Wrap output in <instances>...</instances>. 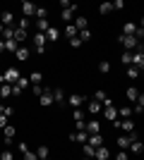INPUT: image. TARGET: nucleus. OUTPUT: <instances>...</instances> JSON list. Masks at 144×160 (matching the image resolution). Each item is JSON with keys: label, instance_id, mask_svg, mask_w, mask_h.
<instances>
[{"label": "nucleus", "instance_id": "4be33fe9", "mask_svg": "<svg viewBox=\"0 0 144 160\" xmlns=\"http://www.w3.org/2000/svg\"><path fill=\"white\" fill-rule=\"evenodd\" d=\"M51 93H53V103H58V105H62V100H65V93H62V88H53Z\"/></svg>", "mask_w": 144, "mask_h": 160}, {"label": "nucleus", "instance_id": "f03ea898", "mask_svg": "<svg viewBox=\"0 0 144 160\" xmlns=\"http://www.w3.org/2000/svg\"><path fill=\"white\" fill-rule=\"evenodd\" d=\"M17 79H19V72H17L14 67H10V69H5V74L0 77V84H14Z\"/></svg>", "mask_w": 144, "mask_h": 160}, {"label": "nucleus", "instance_id": "13d9d810", "mask_svg": "<svg viewBox=\"0 0 144 160\" xmlns=\"http://www.w3.org/2000/svg\"><path fill=\"white\" fill-rule=\"evenodd\" d=\"M0 108H3V98H0Z\"/></svg>", "mask_w": 144, "mask_h": 160}, {"label": "nucleus", "instance_id": "f8f14e48", "mask_svg": "<svg viewBox=\"0 0 144 160\" xmlns=\"http://www.w3.org/2000/svg\"><path fill=\"white\" fill-rule=\"evenodd\" d=\"M132 103H135V108H132V115H142V110H144V96L139 93L137 100H132Z\"/></svg>", "mask_w": 144, "mask_h": 160}, {"label": "nucleus", "instance_id": "f3484780", "mask_svg": "<svg viewBox=\"0 0 144 160\" xmlns=\"http://www.w3.org/2000/svg\"><path fill=\"white\" fill-rule=\"evenodd\" d=\"M127 151H130V153H142V151H144V146H142V141H137V139H132V141H130V146H127Z\"/></svg>", "mask_w": 144, "mask_h": 160}, {"label": "nucleus", "instance_id": "9d476101", "mask_svg": "<svg viewBox=\"0 0 144 160\" xmlns=\"http://www.w3.org/2000/svg\"><path fill=\"white\" fill-rule=\"evenodd\" d=\"M103 117H106L108 122H113V120H115V117H118L115 105H106V108H103Z\"/></svg>", "mask_w": 144, "mask_h": 160}, {"label": "nucleus", "instance_id": "a878e982", "mask_svg": "<svg viewBox=\"0 0 144 160\" xmlns=\"http://www.w3.org/2000/svg\"><path fill=\"white\" fill-rule=\"evenodd\" d=\"M14 84H17V86H19V88H22V91H27V88H29V86H31V81H29V79H27V77H22V74H19V79L14 81Z\"/></svg>", "mask_w": 144, "mask_h": 160}, {"label": "nucleus", "instance_id": "3c124183", "mask_svg": "<svg viewBox=\"0 0 144 160\" xmlns=\"http://www.w3.org/2000/svg\"><path fill=\"white\" fill-rule=\"evenodd\" d=\"M72 117H75V120H82L84 115H82V110H79V108H75V112H72Z\"/></svg>", "mask_w": 144, "mask_h": 160}, {"label": "nucleus", "instance_id": "b1692460", "mask_svg": "<svg viewBox=\"0 0 144 160\" xmlns=\"http://www.w3.org/2000/svg\"><path fill=\"white\" fill-rule=\"evenodd\" d=\"M19 46H22V43H17L14 38H5V50H10V53H14Z\"/></svg>", "mask_w": 144, "mask_h": 160}, {"label": "nucleus", "instance_id": "a211bd4d", "mask_svg": "<svg viewBox=\"0 0 144 160\" xmlns=\"http://www.w3.org/2000/svg\"><path fill=\"white\" fill-rule=\"evenodd\" d=\"M84 98H87V96H82V93H72V96H70V105H72V108H79L84 103Z\"/></svg>", "mask_w": 144, "mask_h": 160}, {"label": "nucleus", "instance_id": "6e6552de", "mask_svg": "<svg viewBox=\"0 0 144 160\" xmlns=\"http://www.w3.org/2000/svg\"><path fill=\"white\" fill-rule=\"evenodd\" d=\"M108 155H110V151H108L106 146H103V143L94 148V158H99V160H108Z\"/></svg>", "mask_w": 144, "mask_h": 160}, {"label": "nucleus", "instance_id": "20e7f679", "mask_svg": "<svg viewBox=\"0 0 144 160\" xmlns=\"http://www.w3.org/2000/svg\"><path fill=\"white\" fill-rule=\"evenodd\" d=\"M118 129H123V132H135V122L130 117H118Z\"/></svg>", "mask_w": 144, "mask_h": 160}, {"label": "nucleus", "instance_id": "8fccbe9b", "mask_svg": "<svg viewBox=\"0 0 144 160\" xmlns=\"http://www.w3.org/2000/svg\"><path fill=\"white\" fill-rule=\"evenodd\" d=\"M94 98H96V100H103V98H106V91H101V88H99V91L94 93Z\"/></svg>", "mask_w": 144, "mask_h": 160}, {"label": "nucleus", "instance_id": "c756f323", "mask_svg": "<svg viewBox=\"0 0 144 160\" xmlns=\"http://www.w3.org/2000/svg\"><path fill=\"white\" fill-rule=\"evenodd\" d=\"M34 17H36V19H46V17H48V10H46V7H36V10H34Z\"/></svg>", "mask_w": 144, "mask_h": 160}, {"label": "nucleus", "instance_id": "473e14b6", "mask_svg": "<svg viewBox=\"0 0 144 160\" xmlns=\"http://www.w3.org/2000/svg\"><path fill=\"white\" fill-rule=\"evenodd\" d=\"M82 153L87 155V158H94V146H91V143H82Z\"/></svg>", "mask_w": 144, "mask_h": 160}, {"label": "nucleus", "instance_id": "7ed1b4c3", "mask_svg": "<svg viewBox=\"0 0 144 160\" xmlns=\"http://www.w3.org/2000/svg\"><path fill=\"white\" fill-rule=\"evenodd\" d=\"M120 43L125 46V50H135V48L139 46V38H137V36H127V33H123V36H120Z\"/></svg>", "mask_w": 144, "mask_h": 160}, {"label": "nucleus", "instance_id": "cd10ccee", "mask_svg": "<svg viewBox=\"0 0 144 160\" xmlns=\"http://www.w3.org/2000/svg\"><path fill=\"white\" fill-rule=\"evenodd\" d=\"M137 96H139V91L135 86H130L127 91H125V98H127V100H137Z\"/></svg>", "mask_w": 144, "mask_h": 160}, {"label": "nucleus", "instance_id": "412c9836", "mask_svg": "<svg viewBox=\"0 0 144 160\" xmlns=\"http://www.w3.org/2000/svg\"><path fill=\"white\" fill-rule=\"evenodd\" d=\"M72 24H75L77 31H79V29H87V24H89V22H87V17H82V14H75V22H72Z\"/></svg>", "mask_w": 144, "mask_h": 160}, {"label": "nucleus", "instance_id": "c9c22d12", "mask_svg": "<svg viewBox=\"0 0 144 160\" xmlns=\"http://www.w3.org/2000/svg\"><path fill=\"white\" fill-rule=\"evenodd\" d=\"M77 36H79V38H82V43H84V41L91 38V31H89V29H79V31H77Z\"/></svg>", "mask_w": 144, "mask_h": 160}, {"label": "nucleus", "instance_id": "aec40b11", "mask_svg": "<svg viewBox=\"0 0 144 160\" xmlns=\"http://www.w3.org/2000/svg\"><path fill=\"white\" fill-rule=\"evenodd\" d=\"M0 22H3V27H12L14 14H12V12H3V14H0Z\"/></svg>", "mask_w": 144, "mask_h": 160}, {"label": "nucleus", "instance_id": "2eb2a0df", "mask_svg": "<svg viewBox=\"0 0 144 160\" xmlns=\"http://www.w3.org/2000/svg\"><path fill=\"white\" fill-rule=\"evenodd\" d=\"M87 143H91V146H101V143H103V134L101 132H99V134H89V139H87Z\"/></svg>", "mask_w": 144, "mask_h": 160}, {"label": "nucleus", "instance_id": "09e8293b", "mask_svg": "<svg viewBox=\"0 0 144 160\" xmlns=\"http://www.w3.org/2000/svg\"><path fill=\"white\" fill-rule=\"evenodd\" d=\"M31 91H34V93L39 96V93H41V91H43V86H41V84H31Z\"/></svg>", "mask_w": 144, "mask_h": 160}, {"label": "nucleus", "instance_id": "dca6fc26", "mask_svg": "<svg viewBox=\"0 0 144 160\" xmlns=\"http://www.w3.org/2000/svg\"><path fill=\"white\" fill-rule=\"evenodd\" d=\"M3 134H5V141L10 143V141L14 139V134H17V129H14L12 124H5V127H3Z\"/></svg>", "mask_w": 144, "mask_h": 160}, {"label": "nucleus", "instance_id": "de8ad7c7", "mask_svg": "<svg viewBox=\"0 0 144 160\" xmlns=\"http://www.w3.org/2000/svg\"><path fill=\"white\" fill-rule=\"evenodd\" d=\"M7 120H10V117H7L5 112H0V129H3V127H5V124H7Z\"/></svg>", "mask_w": 144, "mask_h": 160}, {"label": "nucleus", "instance_id": "c85d7f7f", "mask_svg": "<svg viewBox=\"0 0 144 160\" xmlns=\"http://www.w3.org/2000/svg\"><path fill=\"white\" fill-rule=\"evenodd\" d=\"M120 62H123L125 67H127V65H132V50H125V53L120 55Z\"/></svg>", "mask_w": 144, "mask_h": 160}, {"label": "nucleus", "instance_id": "0eeeda50", "mask_svg": "<svg viewBox=\"0 0 144 160\" xmlns=\"http://www.w3.org/2000/svg\"><path fill=\"white\" fill-rule=\"evenodd\" d=\"M75 14H77V5L62 7V12H60V19H62V22H70V19H75Z\"/></svg>", "mask_w": 144, "mask_h": 160}, {"label": "nucleus", "instance_id": "37998d69", "mask_svg": "<svg viewBox=\"0 0 144 160\" xmlns=\"http://www.w3.org/2000/svg\"><path fill=\"white\" fill-rule=\"evenodd\" d=\"M12 158H14V153H12V151H7V148L0 153V160H12Z\"/></svg>", "mask_w": 144, "mask_h": 160}, {"label": "nucleus", "instance_id": "bb28decb", "mask_svg": "<svg viewBox=\"0 0 144 160\" xmlns=\"http://www.w3.org/2000/svg\"><path fill=\"white\" fill-rule=\"evenodd\" d=\"M135 31H137V24H135V22H127L123 27V33H127V36H135Z\"/></svg>", "mask_w": 144, "mask_h": 160}, {"label": "nucleus", "instance_id": "58836bf2", "mask_svg": "<svg viewBox=\"0 0 144 160\" xmlns=\"http://www.w3.org/2000/svg\"><path fill=\"white\" fill-rule=\"evenodd\" d=\"M48 27H51V24H48V19H36V29H39V31H46Z\"/></svg>", "mask_w": 144, "mask_h": 160}, {"label": "nucleus", "instance_id": "2f4dec72", "mask_svg": "<svg viewBox=\"0 0 144 160\" xmlns=\"http://www.w3.org/2000/svg\"><path fill=\"white\" fill-rule=\"evenodd\" d=\"M29 81H31V84H41V81H43V74L41 72H31V74H29Z\"/></svg>", "mask_w": 144, "mask_h": 160}, {"label": "nucleus", "instance_id": "ea45409f", "mask_svg": "<svg viewBox=\"0 0 144 160\" xmlns=\"http://www.w3.org/2000/svg\"><path fill=\"white\" fill-rule=\"evenodd\" d=\"M14 36V27H3V38H12Z\"/></svg>", "mask_w": 144, "mask_h": 160}, {"label": "nucleus", "instance_id": "393cba45", "mask_svg": "<svg viewBox=\"0 0 144 160\" xmlns=\"http://www.w3.org/2000/svg\"><path fill=\"white\" fill-rule=\"evenodd\" d=\"M48 155H51V151H48V146H39V148H36V158H39V160H46Z\"/></svg>", "mask_w": 144, "mask_h": 160}, {"label": "nucleus", "instance_id": "423d86ee", "mask_svg": "<svg viewBox=\"0 0 144 160\" xmlns=\"http://www.w3.org/2000/svg\"><path fill=\"white\" fill-rule=\"evenodd\" d=\"M29 55H31V50H29L27 46H19L17 50H14V60H19V62H27V60H29Z\"/></svg>", "mask_w": 144, "mask_h": 160}, {"label": "nucleus", "instance_id": "5fc2aeb1", "mask_svg": "<svg viewBox=\"0 0 144 160\" xmlns=\"http://www.w3.org/2000/svg\"><path fill=\"white\" fill-rule=\"evenodd\" d=\"M3 50H5V41H0V53H3Z\"/></svg>", "mask_w": 144, "mask_h": 160}, {"label": "nucleus", "instance_id": "79ce46f5", "mask_svg": "<svg viewBox=\"0 0 144 160\" xmlns=\"http://www.w3.org/2000/svg\"><path fill=\"white\" fill-rule=\"evenodd\" d=\"M127 155H130V153H127V148H120V151L115 153V158L118 160H127Z\"/></svg>", "mask_w": 144, "mask_h": 160}, {"label": "nucleus", "instance_id": "6ab92c4d", "mask_svg": "<svg viewBox=\"0 0 144 160\" xmlns=\"http://www.w3.org/2000/svg\"><path fill=\"white\" fill-rule=\"evenodd\" d=\"M101 108H103L101 100H96V98L89 100V112H91V115H99V112H101Z\"/></svg>", "mask_w": 144, "mask_h": 160}, {"label": "nucleus", "instance_id": "72a5a7b5", "mask_svg": "<svg viewBox=\"0 0 144 160\" xmlns=\"http://www.w3.org/2000/svg\"><path fill=\"white\" fill-rule=\"evenodd\" d=\"M99 12L101 14H110L113 12V5H110V2H101V5H99Z\"/></svg>", "mask_w": 144, "mask_h": 160}, {"label": "nucleus", "instance_id": "5701e85b", "mask_svg": "<svg viewBox=\"0 0 144 160\" xmlns=\"http://www.w3.org/2000/svg\"><path fill=\"white\" fill-rule=\"evenodd\" d=\"M12 96V84H0V98H10Z\"/></svg>", "mask_w": 144, "mask_h": 160}, {"label": "nucleus", "instance_id": "a19ab883", "mask_svg": "<svg viewBox=\"0 0 144 160\" xmlns=\"http://www.w3.org/2000/svg\"><path fill=\"white\" fill-rule=\"evenodd\" d=\"M22 153H24V158H27V160H39V158H36V151H29V146L24 148Z\"/></svg>", "mask_w": 144, "mask_h": 160}, {"label": "nucleus", "instance_id": "4d7b16f0", "mask_svg": "<svg viewBox=\"0 0 144 160\" xmlns=\"http://www.w3.org/2000/svg\"><path fill=\"white\" fill-rule=\"evenodd\" d=\"M22 2H31V0H22Z\"/></svg>", "mask_w": 144, "mask_h": 160}, {"label": "nucleus", "instance_id": "4468645a", "mask_svg": "<svg viewBox=\"0 0 144 160\" xmlns=\"http://www.w3.org/2000/svg\"><path fill=\"white\" fill-rule=\"evenodd\" d=\"M12 38L17 41V43H24V41L29 38V33H27V29H19V27H17V29H14V36H12Z\"/></svg>", "mask_w": 144, "mask_h": 160}, {"label": "nucleus", "instance_id": "ddd939ff", "mask_svg": "<svg viewBox=\"0 0 144 160\" xmlns=\"http://www.w3.org/2000/svg\"><path fill=\"white\" fill-rule=\"evenodd\" d=\"M34 10H36L34 0H31V2H22V14H24V17H34Z\"/></svg>", "mask_w": 144, "mask_h": 160}, {"label": "nucleus", "instance_id": "e433bc0d", "mask_svg": "<svg viewBox=\"0 0 144 160\" xmlns=\"http://www.w3.org/2000/svg\"><path fill=\"white\" fill-rule=\"evenodd\" d=\"M65 36H67V38L77 36V27H75V24H67V27H65Z\"/></svg>", "mask_w": 144, "mask_h": 160}, {"label": "nucleus", "instance_id": "603ef678", "mask_svg": "<svg viewBox=\"0 0 144 160\" xmlns=\"http://www.w3.org/2000/svg\"><path fill=\"white\" fill-rule=\"evenodd\" d=\"M12 96H22V88L17 84H12Z\"/></svg>", "mask_w": 144, "mask_h": 160}, {"label": "nucleus", "instance_id": "7c9ffc66", "mask_svg": "<svg viewBox=\"0 0 144 160\" xmlns=\"http://www.w3.org/2000/svg\"><path fill=\"white\" fill-rule=\"evenodd\" d=\"M139 77V69L135 65H127V79H137Z\"/></svg>", "mask_w": 144, "mask_h": 160}, {"label": "nucleus", "instance_id": "1a4fd4ad", "mask_svg": "<svg viewBox=\"0 0 144 160\" xmlns=\"http://www.w3.org/2000/svg\"><path fill=\"white\" fill-rule=\"evenodd\" d=\"M43 33H46V41H58L60 38V29L58 27H48Z\"/></svg>", "mask_w": 144, "mask_h": 160}, {"label": "nucleus", "instance_id": "f257e3e1", "mask_svg": "<svg viewBox=\"0 0 144 160\" xmlns=\"http://www.w3.org/2000/svg\"><path fill=\"white\" fill-rule=\"evenodd\" d=\"M31 41H34V50H36L39 55H43V53H46V43H48V41H46V33H43V31H39V33H36V36H34Z\"/></svg>", "mask_w": 144, "mask_h": 160}, {"label": "nucleus", "instance_id": "9b49d317", "mask_svg": "<svg viewBox=\"0 0 144 160\" xmlns=\"http://www.w3.org/2000/svg\"><path fill=\"white\" fill-rule=\"evenodd\" d=\"M84 129H87L89 134H99L101 132V124H99L96 120H89V122H84Z\"/></svg>", "mask_w": 144, "mask_h": 160}, {"label": "nucleus", "instance_id": "6e6d98bb", "mask_svg": "<svg viewBox=\"0 0 144 160\" xmlns=\"http://www.w3.org/2000/svg\"><path fill=\"white\" fill-rule=\"evenodd\" d=\"M0 36H3V22H0Z\"/></svg>", "mask_w": 144, "mask_h": 160}, {"label": "nucleus", "instance_id": "f704fd0d", "mask_svg": "<svg viewBox=\"0 0 144 160\" xmlns=\"http://www.w3.org/2000/svg\"><path fill=\"white\" fill-rule=\"evenodd\" d=\"M99 72H101V74H108L110 72V62L108 60H101V62H99Z\"/></svg>", "mask_w": 144, "mask_h": 160}, {"label": "nucleus", "instance_id": "c03bdc74", "mask_svg": "<svg viewBox=\"0 0 144 160\" xmlns=\"http://www.w3.org/2000/svg\"><path fill=\"white\" fill-rule=\"evenodd\" d=\"M70 46H72V48H79V46H82V38H79V36H72V38H70Z\"/></svg>", "mask_w": 144, "mask_h": 160}, {"label": "nucleus", "instance_id": "49530a36", "mask_svg": "<svg viewBox=\"0 0 144 160\" xmlns=\"http://www.w3.org/2000/svg\"><path fill=\"white\" fill-rule=\"evenodd\" d=\"M17 27H19V29H29V17H22Z\"/></svg>", "mask_w": 144, "mask_h": 160}, {"label": "nucleus", "instance_id": "864d4df0", "mask_svg": "<svg viewBox=\"0 0 144 160\" xmlns=\"http://www.w3.org/2000/svg\"><path fill=\"white\" fill-rule=\"evenodd\" d=\"M72 5V0H60V7H70Z\"/></svg>", "mask_w": 144, "mask_h": 160}, {"label": "nucleus", "instance_id": "39448f33", "mask_svg": "<svg viewBox=\"0 0 144 160\" xmlns=\"http://www.w3.org/2000/svg\"><path fill=\"white\" fill-rule=\"evenodd\" d=\"M39 103H41L43 108L53 105V93H51V88H43L41 93H39Z\"/></svg>", "mask_w": 144, "mask_h": 160}, {"label": "nucleus", "instance_id": "a18cd8bd", "mask_svg": "<svg viewBox=\"0 0 144 160\" xmlns=\"http://www.w3.org/2000/svg\"><path fill=\"white\" fill-rule=\"evenodd\" d=\"M110 5H113V10H123V7H125V0H113Z\"/></svg>", "mask_w": 144, "mask_h": 160}, {"label": "nucleus", "instance_id": "4c0bfd02", "mask_svg": "<svg viewBox=\"0 0 144 160\" xmlns=\"http://www.w3.org/2000/svg\"><path fill=\"white\" fill-rule=\"evenodd\" d=\"M118 115H120V117H132V108L123 105V108H120V110H118Z\"/></svg>", "mask_w": 144, "mask_h": 160}]
</instances>
